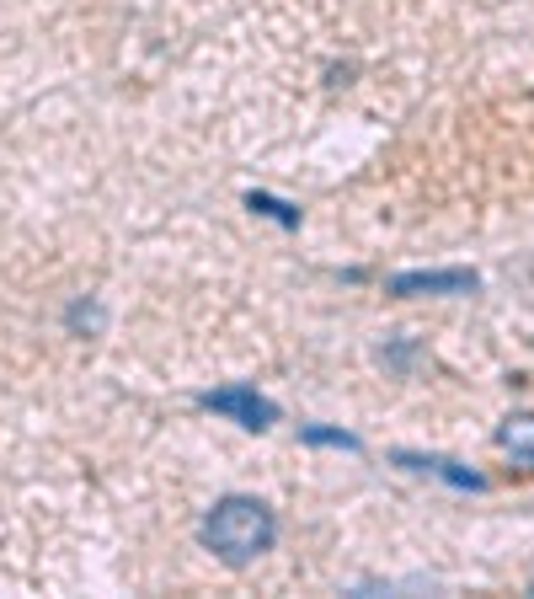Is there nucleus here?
<instances>
[{"label":"nucleus","mask_w":534,"mask_h":599,"mask_svg":"<svg viewBox=\"0 0 534 599\" xmlns=\"http://www.w3.org/2000/svg\"><path fill=\"white\" fill-rule=\"evenodd\" d=\"M497 444L513 460H529V466H534V412H513V418L497 428Z\"/></svg>","instance_id":"obj_5"},{"label":"nucleus","mask_w":534,"mask_h":599,"mask_svg":"<svg viewBox=\"0 0 534 599\" xmlns=\"http://www.w3.org/2000/svg\"><path fill=\"white\" fill-rule=\"evenodd\" d=\"M198 541L209 546L225 567H246V562H257L262 551H273V541H278V519H273V509H267L262 498L230 493V498H219L214 509L203 514Z\"/></svg>","instance_id":"obj_1"},{"label":"nucleus","mask_w":534,"mask_h":599,"mask_svg":"<svg viewBox=\"0 0 534 599\" xmlns=\"http://www.w3.org/2000/svg\"><path fill=\"white\" fill-rule=\"evenodd\" d=\"M198 407H203V412H219V418H230V423H241V428H251V434H267V428L278 423V407L267 402L257 386H219V391H203Z\"/></svg>","instance_id":"obj_2"},{"label":"nucleus","mask_w":534,"mask_h":599,"mask_svg":"<svg viewBox=\"0 0 534 599\" xmlns=\"http://www.w3.org/2000/svg\"><path fill=\"white\" fill-rule=\"evenodd\" d=\"M300 444H310V450H348V455L364 450V444H358L353 434H342V428H326V423H300Z\"/></svg>","instance_id":"obj_6"},{"label":"nucleus","mask_w":534,"mask_h":599,"mask_svg":"<svg viewBox=\"0 0 534 599\" xmlns=\"http://www.w3.org/2000/svg\"><path fill=\"white\" fill-rule=\"evenodd\" d=\"M246 209H251V214H267V220H278L284 230L300 225V209H294V204H278L273 193H246Z\"/></svg>","instance_id":"obj_7"},{"label":"nucleus","mask_w":534,"mask_h":599,"mask_svg":"<svg viewBox=\"0 0 534 599\" xmlns=\"http://www.w3.org/2000/svg\"><path fill=\"white\" fill-rule=\"evenodd\" d=\"M390 460H396V466H406V471L438 476V482L460 487V493H481V487H486V476H481V471H470V466H460V460H444V455H412V450H396V455H390Z\"/></svg>","instance_id":"obj_4"},{"label":"nucleus","mask_w":534,"mask_h":599,"mask_svg":"<svg viewBox=\"0 0 534 599\" xmlns=\"http://www.w3.org/2000/svg\"><path fill=\"white\" fill-rule=\"evenodd\" d=\"M481 279L470 268H417V273H396L390 295L412 300V295H476Z\"/></svg>","instance_id":"obj_3"}]
</instances>
